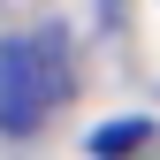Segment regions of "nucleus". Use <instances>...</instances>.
I'll return each instance as SVG.
<instances>
[{"label": "nucleus", "mask_w": 160, "mask_h": 160, "mask_svg": "<svg viewBox=\"0 0 160 160\" xmlns=\"http://www.w3.org/2000/svg\"><path fill=\"white\" fill-rule=\"evenodd\" d=\"M69 92H76V61L61 23L0 38V137H38Z\"/></svg>", "instance_id": "1"}, {"label": "nucleus", "mask_w": 160, "mask_h": 160, "mask_svg": "<svg viewBox=\"0 0 160 160\" xmlns=\"http://www.w3.org/2000/svg\"><path fill=\"white\" fill-rule=\"evenodd\" d=\"M152 137V122L145 114H122V122H107V130H92V152L99 160H114V152H130V145H145Z\"/></svg>", "instance_id": "2"}]
</instances>
